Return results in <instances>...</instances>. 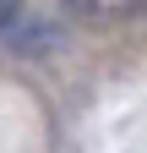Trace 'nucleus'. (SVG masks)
<instances>
[{
    "instance_id": "1",
    "label": "nucleus",
    "mask_w": 147,
    "mask_h": 153,
    "mask_svg": "<svg viewBox=\"0 0 147 153\" xmlns=\"http://www.w3.org/2000/svg\"><path fill=\"white\" fill-rule=\"evenodd\" d=\"M16 16H22V0H0V27H11Z\"/></svg>"
}]
</instances>
